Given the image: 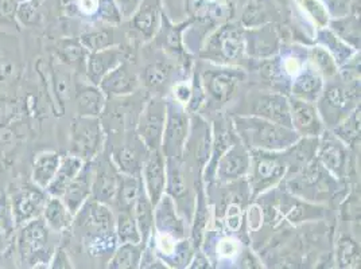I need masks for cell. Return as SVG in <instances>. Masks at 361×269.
<instances>
[{
	"instance_id": "1",
	"label": "cell",
	"mask_w": 361,
	"mask_h": 269,
	"mask_svg": "<svg viewBox=\"0 0 361 269\" xmlns=\"http://www.w3.org/2000/svg\"><path fill=\"white\" fill-rule=\"evenodd\" d=\"M233 130L248 150L282 152L301 137L293 128L252 115L233 118Z\"/></svg>"
},
{
	"instance_id": "2",
	"label": "cell",
	"mask_w": 361,
	"mask_h": 269,
	"mask_svg": "<svg viewBox=\"0 0 361 269\" xmlns=\"http://www.w3.org/2000/svg\"><path fill=\"white\" fill-rule=\"evenodd\" d=\"M16 237V251L19 263L23 267L39 268L49 267L56 248L50 245L51 232L42 217L31 220L19 227Z\"/></svg>"
},
{
	"instance_id": "3",
	"label": "cell",
	"mask_w": 361,
	"mask_h": 269,
	"mask_svg": "<svg viewBox=\"0 0 361 269\" xmlns=\"http://www.w3.org/2000/svg\"><path fill=\"white\" fill-rule=\"evenodd\" d=\"M245 56L244 30L238 25L224 23L208 38L201 57L214 65L239 66Z\"/></svg>"
},
{
	"instance_id": "4",
	"label": "cell",
	"mask_w": 361,
	"mask_h": 269,
	"mask_svg": "<svg viewBox=\"0 0 361 269\" xmlns=\"http://www.w3.org/2000/svg\"><path fill=\"white\" fill-rule=\"evenodd\" d=\"M205 92L207 101H211L219 108L228 104L245 80V73L239 66L214 65L202 70L198 75Z\"/></svg>"
},
{
	"instance_id": "5",
	"label": "cell",
	"mask_w": 361,
	"mask_h": 269,
	"mask_svg": "<svg viewBox=\"0 0 361 269\" xmlns=\"http://www.w3.org/2000/svg\"><path fill=\"white\" fill-rule=\"evenodd\" d=\"M252 195L264 194L286 177L287 165L283 151L250 150Z\"/></svg>"
},
{
	"instance_id": "6",
	"label": "cell",
	"mask_w": 361,
	"mask_h": 269,
	"mask_svg": "<svg viewBox=\"0 0 361 269\" xmlns=\"http://www.w3.org/2000/svg\"><path fill=\"white\" fill-rule=\"evenodd\" d=\"M346 84H328L318 99L317 106L321 119L329 125H336L340 120L344 119L349 112H352L360 100V88L357 81H350Z\"/></svg>"
},
{
	"instance_id": "7",
	"label": "cell",
	"mask_w": 361,
	"mask_h": 269,
	"mask_svg": "<svg viewBox=\"0 0 361 269\" xmlns=\"http://www.w3.org/2000/svg\"><path fill=\"white\" fill-rule=\"evenodd\" d=\"M104 137L100 118L77 116L71 127V154L90 162L102 154Z\"/></svg>"
},
{
	"instance_id": "8",
	"label": "cell",
	"mask_w": 361,
	"mask_h": 269,
	"mask_svg": "<svg viewBox=\"0 0 361 269\" xmlns=\"http://www.w3.org/2000/svg\"><path fill=\"white\" fill-rule=\"evenodd\" d=\"M190 131L189 112L176 100L166 101V123L161 151L166 159H180Z\"/></svg>"
},
{
	"instance_id": "9",
	"label": "cell",
	"mask_w": 361,
	"mask_h": 269,
	"mask_svg": "<svg viewBox=\"0 0 361 269\" xmlns=\"http://www.w3.org/2000/svg\"><path fill=\"white\" fill-rule=\"evenodd\" d=\"M165 123L166 101L152 97L143 106L137 120V137L147 150H161Z\"/></svg>"
},
{
	"instance_id": "10",
	"label": "cell",
	"mask_w": 361,
	"mask_h": 269,
	"mask_svg": "<svg viewBox=\"0 0 361 269\" xmlns=\"http://www.w3.org/2000/svg\"><path fill=\"white\" fill-rule=\"evenodd\" d=\"M47 196L49 195L45 190L39 189L35 184L25 186L16 190V193L10 196L16 227H20L22 225L29 223L31 220L42 217Z\"/></svg>"
},
{
	"instance_id": "11",
	"label": "cell",
	"mask_w": 361,
	"mask_h": 269,
	"mask_svg": "<svg viewBox=\"0 0 361 269\" xmlns=\"http://www.w3.org/2000/svg\"><path fill=\"white\" fill-rule=\"evenodd\" d=\"M92 162L93 180L90 198L106 205H112L118 190L121 173L116 165H114V162L106 156H102V154Z\"/></svg>"
},
{
	"instance_id": "12",
	"label": "cell",
	"mask_w": 361,
	"mask_h": 269,
	"mask_svg": "<svg viewBox=\"0 0 361 269\" xmlns=\"http://www.w3.org/2000/svg\"><path fill=\"white\" fill-rule=\"evenodd\" d=\"M318 139L317 161L333 178L343 180L348 171V149L345 144L331 132H325Z\"/></svg>"
},
{
	"instance_id": "13",
	"label": "cell",
	"mask_w": 361,
	"mask_h": 269,
	"mask_svg": "<svg viewBox=\"0 0 361 269\" xmlns=\"http://www.w3.org/2000/svg\"><path fill=\"white\" fill-rule=\"evenodd\" d=\"M250 150L239 139L219 159L214 170V177L223 183H231L241 180L250 173Z\"/></svg>"
},
{
	"instance_id": "14",
	"label": "cell",
	"mask_w": 361,
	"mask_h": 269,
	"mask_svg": "<svg viewBox=\"0 0 361 269\" xmlns=\"http://www.w3.org/2000/svg\"><path fill=\"white\" fill-rule=\"evenodd\" d=\"M245 115H252L262 119L270 120L281 125L291 128L290 103L285 94L281 93H260L255 96Z\"/></svg>"
},
{
	"instance_id": "15",
	"label": "cell",
	"mask_w": 361,
	"mask_h": 269,
	"mask_svg": "<svg viewBox=\"0 0 361 269\" xmlns=\"http://www.w3.org/2000/svg\"><path fill=\"white\" fill-rule=\"evenodd\" d=\"M75 221L77 226L87 232V234L115 232L114 213L108 208V205L97 202L92 198L75 213Z\"/></svg>"
},
{
	"instance_id": "16",
	"label": "cell",
	"mask_w": 361,
	"mask_h": 269,
	"mask_svg": "<svg viewBox=\"0 0 361 269\" xmlns=\"http://www.w3.org/2000/svg\"><path fill=\"white\" fill-rule=\"evenodd\" d=\"M288 103L291 128L300 137H319L324 131V124L316 104L295 97H290Z\"/></svg>"
},
{
	"instance_id": "17",
	"label": "cell",
	"mask_w": 361,
	"mask_h": 269,
	"mask_svg": "<svg viewBox=\"0 0 361 269\" xmlns=\"http://www.w3.org/2000/svg\"><path fill=\"white\" fill-rule=\"evenodd\" d=\"M142 177L145 192L155 206L161 196L165 194L166 159L162 151H149L142 167Z\"/></svg>"
},
{
	"instance_id": "18",
	"label": "cell",
	"mask_w": 361,
	"mask_h": 269,
	"mask_svg": "<svg viewBox=\"0 0 361 269\" xmlns=\"http://www.w3.org/2000/svg\"><path fill=\"white\" fill-rule=\"evenodd\" d=\"M245 54L255 60H270L279 51V35L274 26L244 30Z\"/></svg>"
},
{
	"instance_id": "19",
	"label": "cell",
	"mask_w": 361,
	"mask_h": 269,
	"mask_svg": "<svg viewBox=\"0 0 361 269\" xmlns=\"http://www.w3.org/2000/svg\"><path fill=\"white\" fill-rule=\"evenodd\" d=\"M154 227L157 233L176 239H186L185 223L177 213L174 199L166 193L154 206Z\"/></svg>"
},
{
	"instance_id": "20",
	"label": "cell",
	"mask_w": 361,
	"mask_h": 269,
	"mask_svg": "<svg viewBox=\"0 0 361 269\" xmlns=\"http://www.w3.org/2000/svg\"><path fill=\"white\" fill-rule=\"evenodd\" d=\"M97 87L109 99L126 97L137 89L139 78L126 62H121L103 77Z\"/></svg>"
},
{
	"instance_id": "21",
	"label": "cell",
	"mask_w": 361,
	"mask_h": 269,
	"mask_svg": "<svg viewBox=\"0 0 361 269\" xmlns=\"http://www.w3.org/2000/svg\"><path fill=\"white\" fill-rule=\"evenodd\" d=\"M92 180H93V162H85L80 173L66 187L65 193L61 196L63 204L75 215L81 206L88 201L92 195Z\"/></svg>"
},
{
	"instance_id": "22",
	"label": "cell",
	"mask_w": 361,
	"mask_h": 269,
	"mask_svg": "<svg viewBox=\"0 0 361 269\" xmlns=\"http://www.w3.org/2000/svg\"><path fill=\"white\" fill-rule=\"evenodd\" d=\"M123 58L124 51L118 46H111L104 50L90 53L85 61V70L90 84L99 85L103 77L121 63Z\"/></svg>"
},
{
	"instance_id": "23",
	"label": "cell",
	"mask_w": 361,
	"mask_h": 269,
	"mask_svg": "<svg viewBox=\"0 0 361 269\" xmlns=\"http://www.w3.org/2000/svg\"><path fill=\"white\" fill-rule=\"evenodd\" d=\"M324 87L325 84L322 75L307 62L303 65L301 72L294 75L291 84V94L295 99L316 104L324 90Z\"/></svg>"
},
{
	"instance_id": "24",
	"label": "cell",
	"mask_w": 361,
	"mask_h": 269,
	"mask_svg": "<svg viewBox=\"0 0 361 269\" xmlns=\"http://www.w3.org/2000/svg\"><path fill=\"white\" fill-rule=\"evenodd\" d=\"M188 13L204 23H223L233 13L231 0H186Z\"/></svg>"
},
{
	"instance_id": "25",
	"label": "cell",
	"mask_w": 361,
	"mask_h": 269,
	"mask_svg": "<svg viewBox=\"0 0 361 269\" xmlns=\"http://www.w3.org/2000/svg\"><path fill=\"white\" fill-rule=\"evenodd\" d=\"M318 137H301L295 144L283 151L287 177H293L316 159Z\"/></svg>"
},
{
	"instance_id": "26",
	"label": "cell",
	"mask_w": 361,
	"mask_h": 269,
	"mask_svg": "<svg viewBox=\"0 0 361 269\" xmlns=\"http://www.w3.org/2000/svg\"><path fill=\"white\" fill-rule=\"evenodd\" d=\"M159 10L157 0H143L135 14L131 16V27L139 34L143 42L154 38L159 29Z\"/></svg>"
},
{
	"instance_id": "27",
	"label": "cell",
	"mask_w": 361,
	"mask_h": 269,
	"mask_svg": "<svg viewBox=\"0 0 361 269\" xmlns=\"http://www.w3.org/2000/svg\"><path fill=\"white\" fill-rule=\"evenodd\" d=\"M84 161L78 156H75L73 154H66L63 156H61L60 165L59 170L54 175V178L49 183V186L46 187V193L50 196H62L65 193L66 187L69 186V183L73 180L75 175L80 173V170L84 165Z\"/></svg>"
},
{
	"instance_id": "28",
	"label": "cell",
	"mask_w": 361,
	"mask_h": 269,
	"mask_svg": "<svg viewBox=\"0 0 361 269\" xmlns=\"http://www.w3.org/2000/svg\"><path fill=\"white\" fill-rule=\"evenodd\" d=\"M106 96L97 85L80 87L75 93L77 116L100 118L106 109Z\"/></svg>"
},
{
	"instance_id": "29",
	"label": "cell",
	"mask_w": 361,
	"mask_h": 269,
	"mask_svg": "<svg viewBox=\"0 0 361 269\" xmlns=\"http://www.w3.org/2000/svg\"><path fill=\"white\" fill-rule=\"evenodd\" d=\"M236 140H239L238 134L233 130V125H226L224 123H216L213 128V137H212V149L209 159H208V167H207V177L212 180L214 177V170L219 159ZM207 178V180H208Z\"/></svg>"
},
{
	"instance_id": "30",
	"label": "cell",
	"mask_w": 361,
	"mask_h": 269,
	"mask_svg": "<svg viewBox=\"0 0 361 269\" xmlns=\"http://www.w3.org/2000/svg\"><path fill=\"white\" fill-rule=\"evenodd\" d=\"M42 218L47 227L54 233H62L71 229L75 223V215L68 209L60 196H47Z\"/></svg>"
},
{
	"instance_id": "31",
	"label": "cell",
	"mask_w": 361,
	"mask_h": 269,
	"mask_svg": "<svg viewBox=\"0 0 361 269\" xmlns=\"http://www.w3.org/2000/svg\"><path fill=\"white\" fill-rule=\"evenodd\" d=\"M61 155L56 151H45L41 152L31 168V180L39 189L46 190L49 183L54 178L59 165H60Z\"/></svg>"
},
{
	"instance_id": "32",
	"label": "cell",
	"mask_w": 361,
	"mask_h": 269,
	"mask_svg": "<svg viewBox=\"0 0 361 269\" xmlns=\"http://www.w3.org/2000/svg\"><path fill=\"white\" fill-rule=\"evenodd\" d=\"M133 211H134L136 224H137L139 232H140L142 245L147 246L149 242H150L151 236L155 232V227H154V205L151 204L150 198L146 194L143 184H142L140 193L137 195V199H136Z\"/></svg>"
},
{
	"instance_id": "33",
	"label": "cell",
	"mask_w": 361,
	"mask_h": 269,
	"mask_svg": "<svg viewBox=\"0 0 361 269\" xmlns=\"http://www.w3.org/2000/svg\"><path fill=\"white\" fill-rule=\"evenodd\" d=\"M281 206L279 209L282 211L283 217H286L290 223H302L305 220L310 218H319L322 217V210L318 206H312L306 202H302L300 198L286 195L285 198H281Z\"/></svg>"
},
{
	"instance_id": "34",
	"label": "cell",
	"mask_w": 361,
	"mask_h": 269,
	"mask_svg": "<svg viewBox=\"0 0 361 269\" xmlns=\"http://www.w3.org/2000/svg\"><path fill=\"white\" fill-rule=\"evenodd\" d=\"M142 180L137 178V175H128V174H121L119 175V183H118V190L115 195L114 204L119 211L123 210H133L135 205L137 195L140 193L142 189Z\"/></svg>"
},
{
	"instance_id": "35",
	"label": "cell",
	"mask_w": 361,
	"mask_h": 269,
	"mask_svg": "<svg viewBox=\"0 0 361 269\" xmlns=\"http://www.w3.org/2000/svg\"><path fill=\"white\" fill-rule=\"evenodd\" d=\"M112 155V162L116 165L119 173L139 177L146 158L140 156V152L137 151L136 146L127 143L123 147L114 150Z\"/></svg>"
},
{
	"instance_id": "36",
	"label": "cell",
	"mask_w": 361,
	"mask_h": 269,
	"mask_svg": "<svg viewBox=\"0 0 361 269\" xmlns=\"http://www.w3.org/2000/svg\"><path fill=\"white\" fill-rule=\"evenodd\" d=\"M189 134L185 147L189 146L195 151V156L200 161V163L208 162L212 149V132L208 124L202 120H198V124L192 131H189Z\"/></svg>"
},
{
	"instance_id": "37",
	"label": "cell",
	"mask_w": 361,
	"mask_h": 269,
	"mask_svg": "<svg viewBox=\"0 0 361 269\" xmlns=\"http://www.w3.org/2000/svg\"><path fill=\"white\" fill-rule=\"evenodd\" d=\"M317 35H318V42L331 53L338 65L346 63L355 54L353 47L348 45L345 41L341 39L334 31L324 27V29H318Z\"/></svg>"
},
{
	"instance_id": "38",
	"label": "cell",
	"mask_w": 361,
	"mask_h": 269,
	"mask_svg": "<svg viewBox=\"0 0 361 269\" xmlns=\"http://www.w3.org/2000/svg\"><path fill=\"white\" fill-rule=\"evenodd\" d=\"M331 134L340 139L346 147H353L360 139V105L349 112L344 119L340 120L334 125Z\"/></svg>"
},
{
	"instance_id": "39",
	"label": "cell",
	"mask_w": 361,
	"mask_h": 269,
	"mask_svg": "<svg viewBox=\"0 0 361 269\" xmlns=\"http://www.w3.org/2000/svg\"><path fill=\"white\" fill-rule=\"evenodd\" d=\"M145 246L142 244L124 242L115 251L108 263V268L135 269L140 267V260Z\"/></svg>"
},
{
	"instance_id": "40",
	"label": "cell",
	"mask_w": 361,
	"mask_h": 269,
	"mask_svg": "<svg viewBox=\"0 0 361 269\" xmlns=\"http://www.w3.org/2000/svg\"><path fill=\"white\" fill-rule=\"evenodd\" d=\"M306 56L307 62L322 75V78L331 80L338 75V63L325 47L321 45L313 46Z\"/></svg>"
},
{
	"instance_id": "41",
	"label": "cell",
	"mask_w": 361,
	"mask_h": 269,
	"mask_svg": "<svg viewBox=\"0 0 361 269\" xmlns=\"http://www.w3.org/2000/svg\"><path fill=\"white\" fill-rule=\"evenodd\" d=\"M180 161V159H176V158L166 159L165 192L166 194L170 195L173 199L183 198L188 192Z\"/></svg>"
},
{
	"instance_id": "42",
	"label": "cell",
	"mask_w": 361,
	"mask_h": 269,
	"mask_svg": "<svg viewBox=\"0 0 361 269\" xmlns=\"http://www.w3.org/2000/svg\"><path fill=\"white\" fill-rule=\"evenodd\" d=\"M115 234H116V239L121 244H124V242L142 244L140 232H139V227L136 224L133 210L119 211V215L115 220Z\"/></svg>"
},
{
	"instance_id": "43",
	"label": "cell",
	"mask_w": 361,
	"mask_h": 269,
	"mask_svg": "<svg viewBox=\"0 0 361 269\" xmlns=\"http://www.w3.org/2000/svg\"><path fill=\"white\" fill-rule=\"evenodd\" d=\"M337 260L341 268L360 265V248L356 241L348 236H341L337 242Z\"/></svg>"
},
{
	"instance_id": "44",
	"label": "cell",
	"mask_w": 361,
	"mask_h": 269,
	"mask_svg": "<svg viewBox=\"0 0 361 269\" xmlns=\"http://www.w3.org/2000/svg\"><path fill=\"white\" fill-rule=\"evenodd\" d=\"M80 44L84 46V49L88 53H93V51H99V50H104L111 46H116L115 42V35L112 30H94L84 32L80 37Z\"/></svg>"
},
{
	"instance_id": "45",
	"label": "cell",
	"mask_w": 361,
	"mask_h": 269,
	"mask_svg": "<svg viewBox=\"0 0 361 269\" xmlns=\"http://www.w3.org/2000/svg\"><path fill=\"white\" fill-rule=\"evenodd\" d=\"M302 11L310 18L317 29H324L329 23V13L321 0H297Z\"/></svg>"
},
{
	"instance_id": "46",
	"label": "cell",
	"mask_w": 361,
	"mask_h": 269,
	"mask_svg": "<svg viewBox=\"0 0 361 269\" xmlns=\"http://www.w3.org/2000/svg\"><path fill=\"white\" fill-rule=\"evenodd\" d=\"M170 75V66L165 62H154L145 69V82L151 88L162 87Z\"/></svg>"
},
{
	"instance_id": "47",
	"label": "cell",
	"mask_w": 361,
	"mask_h": 269,
	"mask_svg": "<svg viewBox=\"0 0 361 269\" xmlns=\"http://www.w3.org/2000/svg\"><path fill=\"white\" fill-rule=\"evenodd\" d=\"M59 53H60L62 61L66 63H71V65L87 61V57H85L87 50L84 49V46L80 44V41L78 42H75V41L61 42Z\"/></svg>"
},
{
	"instance_id": "48",
	"label": "cell",
	"mask_w": 361,
	"mask_h": 269,
	"mask_svg": "<svg viewBox=\"0 0 361 269\" xmlns=\"http://www.w3.org/2000/svg\"><path fill=\"white\" fill-rule=\"evenodd\" d=\"M38 19H39L38 0L18 1L16 20H19L25 26H34Z\"/></svg>"
},
{
	"instance_id": "49",
	"label": "cell",
	"mask_w": 361,
	"mask_h": 269,
	"mask_svg": "<svg viewBox=\"0 0 361 269\" xmlns=\"http://www.w3.org/2000/svg\"><path fill=\"white\" fill-rule=\"evenodd\" d=\"M207 223H208V205L205 202L204 194L200 193L197 199L196 218H195V227H193V239L196 246L201 244Z\"/></svg>"
},
{
	"instance_id": "50",
	"label": "cell",
	"mask_w": 361,
	"mask_h": 269,
	"mask_svg": "<svg viewBox=\"0 0 361 269\" xmlns=\"http://www.w3.org/2000/svg\"><path fill=\"white\" fill-rule=\"evenodd\" d=\"M0 227H3L10 234H13L16 229L10 198L4 194H0Z\"/></svg>"
},
{
	"instance_id": "51",
	"label": "cell",
	"mask_w": 361,
	"mask_h": 269,
	"mask_svg": "<svg viewBox=\"0 0 361 269\" xmlns=\"http://www.w3.org/2000/svg\"><path fill=\"white\" fill-rule=\"evenodd\" d=\"M100 18L108 23L118 25L123 20L121 11L114 0H99V8H97Z\"/></svg>"
},
{
	"instance_id": "52",
	"label": "cell",
	"mask_w": 361,
	"mask_h": 269,
	"mask_svg": "<svg viewBox=\"0 0 361 269\" xmlns=\"http://www.w3.org/2000/svg\"><path fill=\"white\" fill-rule=\"evenodd\" d=\"M217 254L224 260H232L240 254V244L233 237H223L217 242Z\"/></svg>"
},
{
	"instance_id": "53",
	"label": "cell",
	"mask_w": 361,
	"mask_h": 269,
	"mask_svg": "<svg viewBox=\"0 0 361 269\" xmlns=\"http://www.w3.org/2000/svg\"><path fill=\"white\" fill-rule=\"evenodd\" d=\"M190 25V22L182 25V26H174L171 27L170 31L167 32L166 35V47L173 51L174 54H180L183 50H182V30L185 26Z\"/></svg>"
},
{
	"instance_id": "54",
	"label": "cell",
	"mask_w": 361,
	"mask_h": 269,
	"mask_svg": "<svg viewBox=\"0 0 361 269\" xmlns=\"http://www.w3.org/2000/svg\"><path fill=\"white\" fill-rule=\"evenodd\" d=\"M18 0H0V23L7 25L16 20Z\"/></svg>"
},
{
	"instance_id": "55",
	"label": "cell",
	"mask_w": 361,
	"mask_h": 269,
	"mask_svg": "<svg viewBox=\"0 0 361 269\" xmlns=\"http://www.w3.org/2000/svg\"><path fill=\"white\" fill-rule=\"evenodd\" d=\"M49 267L54 269L73 268V265H72V261H71L69 256H68L66 251H65L62 246H59V248H56V249H54Z\"/></svg>"
},
{
	"instance_id": "56",
	"label": "cell",
	"mask_w": 361,
	"mask_h": 269,
	"mask_svg": "<svg viewBox=\"0 0 361 269\" xmlns=\"http://www.w3.org/2000/svg\"><path fill=\"white\" fill-rule=\"evenodd\" d=\"M114 1L118 6L121 18L124 20V19H131V16L135 14L136 10L139 8L143 0H114Z\"/></svg>"
},
{
	"instance_id": "57",
	"label": "cell",
	"mask_w": 361,
	"mask_h": 269,
	"mask_svg": "<svg viewBox=\"0 0 361 269\" xmlns=\"http://www.w3.org/2000/svg\"><path fill=\"white\" fill-rule=\"evenodd\" d=\"M324 4L329 13V15L341 18L345 16L348 11V0H324Z\"/></svg>"
},
{
	"instance_id": "58",
	"label": "cell",
	"mask_w": 361,
	"mask_h": 269,
	"mask_svg": "<svg viewBox=\"0 0 361 269\" xmlns=\"http://www.w3.org/2000/svg\"><path fill=\"white\" fill-rule=\"evenodd\" d=\"M190 94H192V85L185 84V82H180V84L176 85V88H174V100L178 101L180 104L186 106V104L189 103Z\"/></svg>"
},
{
	"instance_id": "59",
	"label": "cell",
	"mask_w": 361,
	"mask_h": 269,
	"mask_svg": "<svg viewBox=\"0 0 361 269\" xmlns=\"http://www.w3.org/2000/svg\"><path fill=\"white\" fill-rule=\"evenodd\" d=\"M11 248V234L0 227V256Z\"/></svg>"
},
{
	"instance_id": "60",
	"label": "cell",
	"mask_w": 361,
	"mask_h": 269,
	"mask_svg": "<svg viewBox=\"0 0 361 269\" xmlns=\"http://www.w3.org/2000/svg\"><path fill=\"white\" fill-rule=\"evenodd\" d=\"M193 265H190V268H209V260L208 257L201 252L193 256Z\"/></svg>"
},
{
	"instance_id": "61",
	"label": "cell",
	"mask_w": 361,
	"mask_h": 269,
	"mask_svg": "<svg viewBox=\"0 0 361 269\" xmlns=\"http://www.w3.org/2000/svg\"><path fill=\"white\" fill-rule=\"evenodd\" d=\"M80 8L87 14H93L99 8V0H80Z\"/></svg>"
},
{
	"instance_id": "62",
	"label": "cell",
	"mask_w": 361,
	"mask_h": 269,
	"mask_svg": "<svg viewBox=\"0 0 361 269\" xmlns=\"http://www.w3.org/2000/svg\"><path fill=\"white\" fill-rule=\"evenodd\" d=\"M18 1H26V0H18Z\"/></svg>"
}]
</instances>
